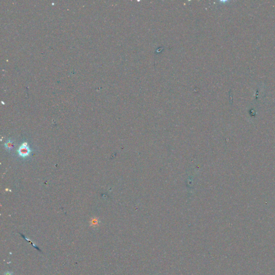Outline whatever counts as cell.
Returning <instances> with one entry per match:
<instances>
[{
  "label": "cell",
  "mask_w": 275,
  "mask_h": 275,
  "mask_svg": "<svg viewBox=\"0 0 275 275\" xmlns=\"http://www.w3.org/2000/svg\"><path fill=\"white\" fill-rule=\"evenodd\" d=\"M30 152H31V151H30L29 147H28V146L27 145L26 143L23 144L20 147L18 151L19 155L21 156V157L23 158H25L26 157H28V156L29 155Z\"/></svg>",
  "instance_id": "obj_1"
},
{
  "label": "cell",
  "mask_w": 275,
  "mask_h": 275,
  "mask_svg": "<svg viewBox=\"0 0 275 275\" xmlns=\"http://www.w3.org/2000/svg\"><path fill=\"white\" fill-rule=\"evenodd\" d=\"M5 147L7 148L8 149H9V150H10V149H12V147L13 146V144L12 141L11 140H9L7 142H6L5 144Z\"/></svg>",
  "instance_id": "obj_2"
},
{
  "label": "cell",
  "mask_w": 275,
  "mask_h": 275,
  "mask_svg": "<svg viewBox=\"0 0 275 275\" xmlns=\"http://www.w3.org/2000/svg\"><path fill=\"white\" fill-rule=\"evenodd\" d=\"M97 222H98L97 220H96V219H95V220H93V221H92V224H93V225H97Z\"/></svg>",
  "instance_id": "obj_3"
},
{
  "label": "cell",
  "mask_w": 275,
  "mask_h": 275,
  "mask_svg": "<svg viewBox=\"0 0 275 275\" xmlns=\"http://www.w3.org/2000/svg\"><path fill=\"white\" fill-rule=\"evenodd\" d=\"M4 275H12V273H11V272H6L5 273V274Z\"/></svg>",
  "instance_id": "obj_4"
}]
</instances>
